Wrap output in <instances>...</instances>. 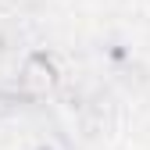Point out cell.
I'll return each instance as SVG.
<instances>
[{
    "mask_svg": "<svg viewBox=\"0 0 150 150\" xmlns=\"http://www.w3.org/2000/svg\"><path fill=\"white\" fill-rule=\"evenodd\" d=\"M25 86L32 89H47L50 86V68L43 64V61H29V68H25Z\"/></svg>",
    "mask_w": 150,
    "mask_h": 150,
    "instance_id": "obj_1",
    "label": "cell"
}]
</instances>
